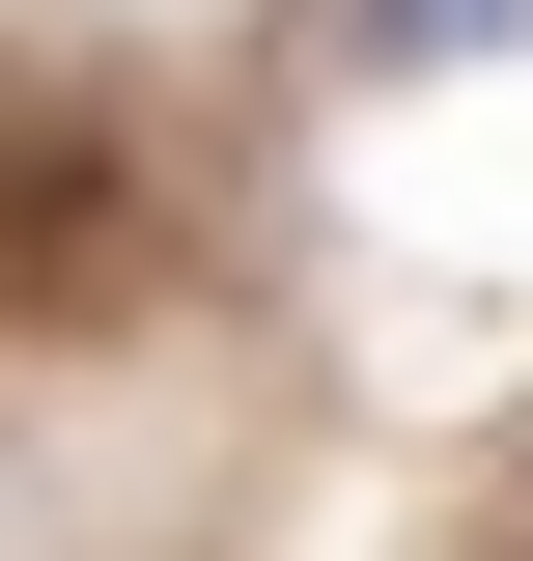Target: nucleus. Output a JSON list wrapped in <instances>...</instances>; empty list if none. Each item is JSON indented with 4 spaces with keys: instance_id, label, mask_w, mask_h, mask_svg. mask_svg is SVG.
<instances>
[{
    "instance_id": "obj_1",
    "label": "nucleus",
    "mask_w": 533,
    "mask_h": 561,
    "mask_svg": "<svg viewBox=\"0 0 533 561\" xmlns=\"http://www.w3.org/2000/svg\"><path fill=\"white\" fill-rule=\"evenodd\" d=\"M365 57H394V84H477V57H533V0H365Z\"/></svg>"
}]
</instances>
